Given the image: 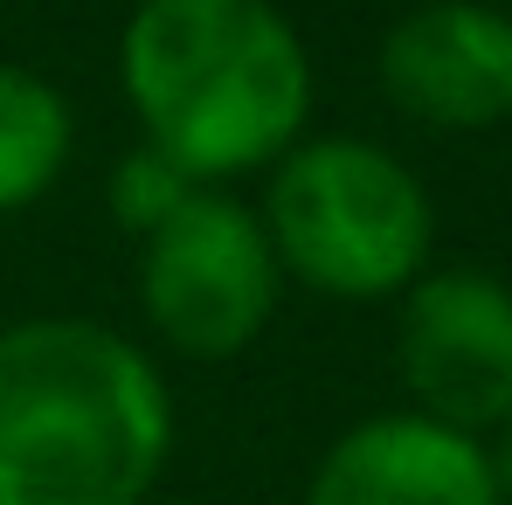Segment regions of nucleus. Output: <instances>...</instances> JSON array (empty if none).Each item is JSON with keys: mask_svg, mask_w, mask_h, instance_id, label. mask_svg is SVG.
Returning a JSON list of instances; mask_svg holds the SVG:
<instances>
[{"mask_svg": "<svg viewBox=\"0 0 512 505\" xmlns=\"http://www.w3.org/2000/svg\"><path fill=\"white\" fill-rule=\"evenodd\" d=\"M139 146L222 187L277 167L312 118V56L277 0H139L118 35Z\"/></svg>", "mask_w": 512, "mask_h": 505, "instance_id": "f257e3e1", "label": "nucleus"}, {"mask_svg": "<svg viewBox=\"0 0 512 505\" xmlns=\"http://www.w3.org/2000/svg\"><path fill=\"white\" fill-rule=\"evenodd\" d=\"M173 457V395L104 319L0 326V505H146Z\"/></svg>", "mask_w": 512, "mask_h": 505, "instance_id": "f03ea898", "label": "nucleus"}, {"mask_svg": "<svg viewBox=\"0 0 512 505\" xmlns=\"http://www.w3.org/2000/svg\"><path fill=\"white\" fill-rule=\"evenodd\" d=\"M256 222L291 284L346 298V305L409 291L429 270V243H436L423 180L388 146L353 132L298 139L270 167Z\"/></svg>", "mask_w": 512, "mask_h": 505, "instance_id": "7ed1b4c3", "label": "nucleus"}, {"mask_svg": "<svg viewBox=\"0 0 512 505\" xmlns=\"http://www.w3.org/2000/svg\"><path fill=\"white\" fill-rule=\"evenodd\" d=\"M284 270L277 250L222 187H201L139 243V312L160 346L187 360H236L277 319Z\"/></svg>", "mask_w": 512, "mask_h": 505, "instance_id": "20e7f679", "label": "nucleus"}, {"mask_svg": "<svg viewBox=\"0 0 512 505\" xmlns=\"http://www.w3.org/2000/svg\"><path fill=\"white\" fill-rule=\"evenodd\" d=\"M395 360L416 416L457 436L512 422V291L485 270H423L402 291Z\"/></svg>", "mask_w": 512, "mask_h": 505, "instance_id": "39448f33", "label": "nucleus"}, {"mask_svg": "<svg viewBox=\"0 0 512 505\" xmlns=\"http://www.w3.org/2000/svg\"><path fill=\"white\" fill-rule=\"evenodd\" d=\"M381 90L395 111L478 132L512 118V14L485 0H423L381 35Z\"/></svg>", "mask_w": 512, "mask_h": 505, "instance_id": "423d86ee", "label": "nucleus"}, {"mask_svg": "<svg viewBox=\"0 0 512 505\" xmlns=\"http://www.w3.org/2000/svg\"><path fill=\"white\" fill-rule=\"evenodd\" d=\"M305 505H506L478 436L395 409L326 443Z\"/></svg>", "mask_w": 512, "mask_h": 505, "instance_id": "0eeeda50", "label": "nucleus"}, {"mask_svg": "<svg viewBox=\"0 0 512 505\" xmlns=\"http://www.w3.org/2000/svg\"><path fill=\"white\" fill-rule=\"evenodd\" d=\"M70 146H77L70 97L49 84L42 70L0 63V215L35 208L63 180Z\"/></svg>", "mask_w": 512, "mask_h": 505, "instance_id": "6e6552de", "label": "nucleus"}, {"mask_svg": "<svg viewBox=\"0 0 512 505\" xmlns=\"http://www.w3.org/2000/svg\"><path fill=\"white\" fill-rule=\"evenodd\" d=\"M187 194H201V187L173 167V160H160L153 146H132V153L111 167V222H118L125 236H139V243H146V236L167 222Z\"/></svg>", "mask_w": 512, "mask_h": 505, "instance_id": "1a4fd4ad", "label": "nucleus"}, {"mask_svg": "<svg viewBox=\"0 0 512 505\" xmlns=\"http://www.w3.org/2000/svg\"><path fill=\"white\" fill-rule=\"evenodd\" d=\"M485 457H492V478H499V499H512V422L499 429V443H492Z\"/></svg>", "mask_w": 512, "mask_h": 505, "instance_id": "9d476101", "label": "nucleus"}]
</instances>
